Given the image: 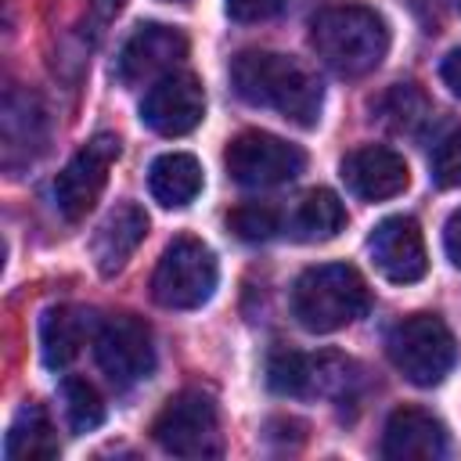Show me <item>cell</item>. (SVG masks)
Segmentation results:
<instances>
[{
	"label": "cell",
	"instance_id": "obj_15",
	"mask_svg": "<svg viewBox=\"0 0 461 461\" xmlns=\"http://www.w3.org/2000/svg\"><path fill=\"white\" fill-rule=\"evenodd\" d=\"M144 234H148V216H144V209L133 205V202L115 205V209L101 220L97 234H94V241H90V252H94L97 270H101L104 277L119 274V270L126 267V259L137 252V245L144 241Z\"/></svg>",
	"mask_w": 461,
	"mask_h": 461
},
{
	"label": "cell",
	"instance_id": "obj_5",
	"mask_svg": "<svg viewBox=\"0 0 461 461\" xmlns=\"http://www.w3.org/2000/svg\"><path fill=\"white\" fill-rule=\"evenodd\" d=\"M385 349H389L393 367L414 385H439L457 360V342L450 328L432 313L403 317L389 331Z\"/></svg>",
	"mask_w": 461,
	"mask_h": 461
},
{
	"label": "cell",
	"instance_id": "obj_4",
	"mask_svg": "<svg viewBox=\"0 0 461 461\" xmlns=\"http://www.w3.org/2000/svg\"><path fill=\"white\" fill-rule=\"evenodd\" d=\"M216 256L202 238H173L151 274V295L166 310H194L216 292Z\"/></svg>",
	"mask_w": 461,
	"mask_h": 461
},
{
	"label": "cell",
	"instance_id": "obj_7",
	"mask_svg": "<svg viewBox=\"0 0 461 461\" xmlns=\"http://www.w3.org/2000/svg\"><path fill=\"white\" fill-rule=\"evenodd\" d=\"M94 357L115 389H130V385L144 382L155 367L151 328L133 313H115V317L97 324Z\"/></svg>",
	"mask_w": 461,
	"mask_h": 461
},
{
	"label": "cell",
	"instance_id": "obj_9",
	"mask_svg": "<svg viewBox=\"0 0 461 461\" xmlns=\"http://www.w3.org/2000/svg\"><path fill=\"white\" fill-rule=\"evenodd\" d=\"M115 158H119V137L112 133H97L68 158V166L54 180V202L65 220L76 223L94 209V202L101 198L108 184V169Z\"/></svg>",
	"mask_w": 461,
	"mask_h": 461
},
{
	"label": "cell",
	"instance_id": "obj_17",
	"mask_svg": "<svg viewBox=\"0 0 461 461\" xmlns=\"http://www.w3.org/2000/svg\"><path fill=\"white\" fill-rule=\"evenodd\" d=\"M7 461H40V457H58V436L50 418L40 407H22V414L11 421L7 439H4Z\"/></svg>",
	"mask_w": 461,
	"mask_h": 461
},
{
	"label": "cell",
	"instance_id": "obj_30",
	"mask_svg": "<svg viewBox=\"0 0 461 461\" xmlns=\"http://www.w3.org/2000/svg\"><path fill=\"white\" fill-rule=\"evenodd\" d=\"M166 4H187V0H166Z\"/></svg>",
	"mask_w": 461,
	"mask_h": 461
},
{
	"label": "cell",
	"instance_id": "obj_8",
	"mask_svg": "<svg viewBox=\"0 0 461 461\" xmlns=\"http://www.w3.org/2000/svg\"><path fill=\"white\" fill-rule=\"evenodd\" d=\"M223 162H227L230 180L241 187H277L303 173L306 155H303V148H295L274 133L249 130L227 144Z\"/></svg>",
	"mask_w": 461,
	"mask_h": 461
},
{
	"label": "cell",
	"instance_id": "obj_1",
	"mask_svg": "<svg viewBox=\"0 0 461 461\" xmlns=\"http://www.w3.org/2000/svg\"><path fill=\"white\" fill-rule=\"evenodd\" d=\"M230 83L241 101L270 108L295 126H317L324 86L313 68L277 50H241L230 61Z\"/></svg>",
	"mask_w": 461,
	"mask_h": 461
},
{
	"label": "cell",
	"instance_id": "obj_2",
	"mask_svg": "<svg viewBox=\"0 0 461 461\" xmlns=\"http://www.w3.org/2000/svg\"><path fill=\"white\" fill-rule=\"evenodd\" d=\"M310 40H313L317 58L346 79L375 72L382 65L385 50H389L385 18L371 7H364V4H331V7H324L313 18Z\"/></svg>",
	"mask_w": 461,
	"mask_h": 461
},
{
	"label": "cell",
	"instance_id": "obj_25",
	"mask_svg": "<svg viewBox=\"0 0 461 461\" xmlns=\"http://www.w3.org/2000/svg\"><path fill=\"white\" fill-rule=\"evenodd\" d=\"M285 7V0H227V14L234 22H267Z\"/></svg>",
	"mask_w": 461,
	"mask_h": 461
},
{
	"label": "cell",
	"instance_id": "obj_19",
	"mask_svg": "<svg viewBox=\"0 0 461 461\" xmlns=\"http://www.w3.org/2000/svg\"><path fill=\"white\" fill-rule=\"evenodd\" d=\"M83 346V313L72 306H54L40 321V349L47 367H65Z\"/></svg>",
	"mask_w": 461,
	"mask_h": 461
},
{
	"label": "cell",
	"instance_id": "obj_14",
	"mask_svg": "<svg viewBox=\"0 0 461 461\" xmlns=\"http://www.w3.org/2000/svg\"><path fill=\"white\" fill-rule=\"evenodd\" d=\"M342 180L357 198L385 202V198H396L407 191L411 169H407L403 155H396L393 148L367 144V148H357L342 158Z\"/></svg>",
	"mask_w": 461,
	"mask_h": 461
},
{
	"label": "cell",
	"instance_id": "obj_26",
	"mask_svg": "<svg viewBox=\"0 0 461 461\" xmlns=\"http://www.w3.org/2000/svg\"><path fill=\"white\" fill-rule=\"evenodd\" d=\"M407 7L414 11V18L429 29V32H436V25L443 22V11H447V0H407Z\"/></svg>",
	"mask_w": 461,
	"mask_h": 461
},
{
	"label": "cell",
	"instance_id": "obj_12",
	"mask_svg": "<svg viewBox=\"0 0 461 461\" xmlns=\"http://www.w3.org/2000/svg\"><path fill=\"white\" fill-rule=\"evenodd\" d=\"M367 252H371V263L378 267V274L393 285H414L429 270V252H425L421 227L411 216H385L371 230Z\"/></svg>",
	"mask_w": 461,
	"mask_h": 461
},
{
	"label": "cell",
	"instance_id": "obj_10",
	"mask_svg": "<svg viewBox=\"0 0 461 461\" xmlns=\"http://www.w3.org/2000/svg\"><path fill=\"white\" fill-rule=\"evenodd\" d=\"M184 54H187V36L180 29L148 22V25H137V32L122 43L115 76L126 86H140V83L169 76L184 61Z\"/></svg>",
	"mask_w": 461,
	"mask_h": 461
},
{
	"label": "cell",
	"instance_id": "obj_24",
	"mask_svg": "<svg viewBox=\"0 0 461 461\" xmlns=\"http://www.w3.org/2000/svg\"><path fill=\"white\" fill-rule=\"evenodd\" d=\"M432 180L439 187H461V126L450 130L432 151Z\"/></svg>",
	"mask_w": 461,
	"mask_h": 461
},
{
	"label": "cell",
	"instance_id": "obj_13",
	"mask_svg": "<svg viewBox=\"0 0 461 461\" xmlns=\"http://www.w3.org/2000/svg\"><path fill=\"white\" fill-rule=\"evenodd\" d=\"M450 450L447 425L421 407H396L382 432V454L389 461H439Z\"/></svg>",
	"mask_w": 461,
	"mask_h": 461
},
{
	"label": "cell",
	"instance_id": "obj_20",
	"mask_svg": "<svg viewBox=\"0 0 461 461\" xmlns=\"http://www.w3.org/2000/svg\"><path fill=\"white\" fill-rule=\"evenodd\" d=\"M429 115H432L429 97L414 83H396L378 97V119L396 133H418Z\"/></svg>",
	"mask_w": 461,
	"mask_h": 461
},
{
	"label": "cell",
	"instance_id": "obj_23",
	"mask_svg": "<svg viewBox=\"0 0 461 461\" xmlns=\"http://www.w3.org/2000/svg\"><path fill=\"white\" fill-rule=\"evenodd\" d=\"M277 209L267 202H245L227 216V227L241 238V241H267L277 234Z\"/></svg>",
	"mask_w": 461,
	"mask_h": 461
},
{
	"label": "cell",
	"instance_id": "obj_6",
	"mask_svg": "<svg viewBox=\"0 0 461 461\" xmlns=\"http://www.w3.org/2000/svg\"><path fill=\"white\" fill-rule=\"evenodd\" d=\"M151 436L173 457H220L223 454L216 403L198 389H184L169 396L158 418L151 421Z\"/></svg>",
	"mask_w": 461,
	"mask_h": 461
},
{
	"label": "cell",
	"instance_id": "obj_18",
	"mask_svg": "<svg viewBox=\"0 0 461 461\" xmlns=\"http://www.w3.org/2000/svg\"><path fill=\"white\" fill-rule=\"evenodd\" d=\"M342 227H346V205H342L339 194L328 191V187L310 191V194L299 202L295 216H292V234H295L299 241H331Z\"/></svg>",
	"mask_w": 461,
	"mask_h": 461
},
{
	"label": "cell",
	"instance_id": "obj_27",
	"mask_svg": "<svg viewBox=\"0 0 461 461\" xmlns=\"http://www.w3.org/2000/svg\"><path fill=\"white\" fill-rule=\"evenodd\" d=\"M443 249H447V256L461 267V209L450 212V220H447V227H443Z\"/></svg>",
	"mask_w": 461,
	"mask_h": 461
},
{
	"label": "cell",
	"instance_id": "obj_28",
	"mask_svg": "<svg viewBox=\"0 0 461 461\" xmlns=\"http://www.w3.org/2000/svg\"><path fill=\"white\" fill-rule=\"evenodd\" d=\"M439 76H443V83L450 86V94H457V97H461V47H457V50H450V54L443 58Z\"/></svg>",
	"mask_w": 461,
	"mask_h": 461
},
{
	"label": "cell",
	"instance_id": "obj_22",
	"mask_svg": "<svg viewBox=\"0 0 461 461\" xmlns=\"http://www.w3.org/2000/svg\"><path fill=\"white\" fill-rule=\"evenodd\" d=\"M61 400H65V418L76 432H90L104 421V400L101 393L83 382V378H65L61 385Z\"/></svg>",
	"mask_w": 461,
	"mask_h": 461
},
{
	"label": "cell",
	"instance_id": "obj_3",
	"mask_svg": "<svg viewBox=\"0 0 461 461\" xmlns=\"http://www.w3.org/2000/svg\"><path fill=\"white\" fill-rule=\"evenodd\" d=\"M367 306H371L367 281L349 263L310 267L299 274L292 288V313L313 335H328L353 324L357 317L367 313Z\"/></svg>",
	"mask_w": 461,
	"mask_h": 461
},
{
	"label": "cell",
	"instance_id": "obj_16",
	"mask_svg": "<svg viewBox=\"0 0 461 461\" xmlns=\"http://www.w3.org/2000/svg\"><path fill=\"white\" fill-rule=\"evenodd\" d=\"M148 187H151L155 202H162L166 209H180V205L198 198V191H202V166L187 151H166V155H158L151 162Z\"/></svg>",
	"mask_w": 461,
	"mask_h": 461
},
{
	"label": "cell",
	"instance_id": "obj_29",
	"mask_svg": "<svg viewBox=\"0 0 461 461\" xmlns=\"http://www.w3.org/2000/svg\"><path fill=\"white\" fill-rule=\"evenodd\" d=\"M97 7H101L104 14H112V11H119V7H122V0H97Z\"/></svg>",
	"mask_w": 461,
	"mask_h": 461
},
{
	"label": "cell",
	"instance_id": "obj_21",
	"mask_svg": "<svg viewBox=\"0 0 461 461\" xmlns=\"http://www.w3.org/2000/svg\"><path fill=\"white\" fill-rule=\"evenodd\" d=\"M313 375H317V357L295 349H277L267 360V385L281 396H313Z\"/></svg>",
	"mask_w": 461,
	"mask_h": 461
},
{
	"label": "cell",
	"instance_id": "obj_11",
	"mask_svg": "<svg viewBox=\"0 0 461 461\" xmlns=\"http://www.w3.org/2000/svg\"><path fill=\"white\" fill-rule=\"evenodd\" d=\"M202 115H205V94L191 72H169L155 79L140 104V119L162 137L191 133L202 122Z\"/></svg>",
	"mask_w": 461,
	"mask_h": 461
}]
</instances>
